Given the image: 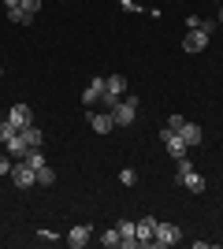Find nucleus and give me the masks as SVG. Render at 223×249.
<instances>
[{"instance_id": "obj_1", "label": "nucleus", "mask_w": 223, "mask_h": 249, "mask_svg": "<svg viewBox=\"0 0 223 249\" xmlns=\"http://www.w3.org/2000/svg\"><path fill=\"white\" fill-rule=\"evenodd\" d=\"M212 30H216V22H201L197 30H190L186 37H182V49H186V52H205V49H208Z\"/></svg>"}, {"instance_id": "obj_2", "label": "nucleus", "mask_w": 223, "mask_h": 249, "mask_svg": "<svg viewBox=\"0 0 223 249\" xmlns=\"http://www.w3.org/2000/svg\"><path fill=\"white\" fill-rule=\"evenodd\" d=\"M175 182H182V186L190 190V194H205V178L193 171V164L186 160V156L179 160V178H175Z\"/></svg>"}, {"instance_id": "obj_3", "label": "nucleus", "mask_w": 223, "mask_h": 249, "mask_svg": "<svg viewBox=\"0 0 223 249\" xmlns=\"http://www.w3.org/2000/svg\"><path fill=\"white\" fill-rule=\"evenodd\" d=\"M112 119H116V126H130L138 119V97H123V101L112 108Z\"/></svg>"}, {"instance_id": "obj_4", "label": "nucleus", "mask_w": 223, "mask_h": 249, "mask_svg": "<svg viewBox=\"0 0 223 249\" xmlns=\"http://www.w3.org/2000/svg\"><path fill=\"white\" fill-rule=\"evenodd\" d=\"M11 182L19 190H30V186H37V171H34L26 160H15V164H11Z\"/></svg>"}, {"instance_id": "obj_5", "label": "nucleus", "mask_w": 223, "mask_h": 249, "mask_svg": "<svg viewBox=\"0 0 223 249\" xmlns=\"http://www.w3.org/2000/svg\"><path fill=\"white\" fill-rule=\"evenodd\" d=\"M160 142L168 145V153L175 156V160H182V156L190 153V145L182 142V134H179V130H171V126H164V130H160Z\"/></svg>"}, {"instance_id": "obj_6", "label": "nucleus", "mask_w": 223, "mask_h": 249, "mask_svg": "<svg viewBox=\"0 0 223 249\" xmlns=\"http://www.w3.org/2000/svg\"><path fill=\"white\" fill-rule=\"evenodd\" d=\"M156 223H160V219H153V216H145V219H141V223H138V231H134V234H138V246H156Z\"/></svg>"}, {"instance_id": "obj_7", "label": "nucleus", "mask_w": 223, "mask_h": 249, "mask_svg": "<svg viewBox=\"0 0 223 249\" xmlns=\"http://www.w3.org/2000/svg\"><path fill=\"white\" fill-rule=\"evenodd\" d=\"M89 238H93V227H89V223H78V227H71L67 231V246L71 249H82V246H89Z\"/></svg>"}, {"instance_id": "obj_8", "label": "nucleus", "mask_w": 223, "mask_h": 249, "mask_svg": "<svg viewBox=\"0 0 223 249\" xmlns=\"http://www.w3.org/2000/svg\"><path fill=\"white\" fill-rule=\"evenodd\" d=\"M182 242V231L175 223H156V246H179Z\"/></svg>"}, {"instance_id": "obj_9", "label": "nucleus", "mask_w": 223, "mask_h": 249, "mask_svg": "<svg viewBox=\"0 0 223 249\" xmlns=\"http://www.w3.org/2000/svg\"><path fill=\"white\" fill-rule=\"evenodd\" d=\"M8 119H11V123H15V126H19V130H26V126L34 123V112H30V104H11Z\"/></svg>"}, {"instance_id": "obj_10", "label": "nucleus", "mask_w": 223, "mask_h": 249, "mask_svg": "<svg viewBox=\"0 0 223 249\" xmlns=\"http://www.w3.org/2000/svg\"><path fill=\"white\" fill-rule=\"evenodd\" d=\"M101 97H104V78L97 74V78H89V86L82 89V104H97Z\"/></svg>"}, {"instance_id": "obj_11", "label": "nucleus", "mask_w": 223, "mask_h": 249, "mask_svg": "<svg viewBox=\"0 0 223 249\" xmlns=\"http://www.w3.org/2000/svg\"><path fill=\"white\" fill-rule=\"evenodd\" d=\"M89 126H93L97 134H112L116 119H112V112H93V115H89Z\"/></svg>"}, {"instance_id": "obj_12", "label": "nucleus", "mask_w": 223, "mask_h": 249, "mask_svg": "<svg viewBox=\"0 0 223 249\" xmlns=\"http://www.w3.org/2000/svg\"><path fill=\"white\" fill-rule=\"evenodd\" d=\"M4 149H8V156H11V160H22V156L30 153V145L22 142V134H11L8 142H4Z\"/></svg>"}, {"instance_id": "obj_13", "label": "nucleus", "mask_w": 223, "mask_h": 249, "mask_svg": "<svg viewBox=\"0 0 223 249\" xmlns=\"http://www.w3.org/2000/svg\"><path fill=\"white\" fill-rule=\"evenodd\" d=\"M179 134H182V142H186V145H201V126L197 123H190V119H182V126H179Z\"/></svg>"}, {"instance_id": "obj_14", "label": "nucleus", "mask_w": 223, "mask_h": 249, "mask_svg": "<svg viewBox=\"0 0 223 249\" xmlns=\"http://www.w3.org/2000/svg\"><path fill=\"white\" fill-rule=\"evenodd\" d=\"M19 134H22V142H26V145H30V149H41V142H45V134H41V126H26V130H19Z\"/></svg>"}, {"instance_id": "obj_15", "label": "nucleus", "mask_w": 223, "mask_h": 249, "mask_svg": "<svg viewBox=\"0 0 223 249\" xmlns=\"http://www.w3.org/2000/svg\"><path fill=\"white\" fill-rule=\"evenodd\" d=\"M8 19L15 22V26H30L34 15H30V11H22V8H11V11H8Z\"/></svg>"}, {"instance_id": "obj_16", "label": "nucleus", "mask_w": 223, "mask_h": 249, "mask_svg": "<svg viewBox=\"0 0 223 249\" xmlns=\"http://www.w3.org/2000/svg\"><path fill=\"white\" fill-rule=\"evenodd\" d=\"M52 182H56V171L49 164H41L37 167V186H52Z\"/></svg>"}, {"instance_id": "obj_17", "label": "nucleus", "mask_w": 223, "mask_h": 249, "mask_svg": "<svg viewBox=\"0 0 223 249\" xmlns=\"http://www.w3.org/2000/svg\"><path fill=\"white\" fill-rule=\"evenodd\" d=\"M116 227H119V238H138V234H134V231H138V223H134V219H119Z\"/></svg>"}, {"instance_id": "obj_18", "label": "nucleus", "mask_w": 223, "mask_h": 249, "mask_svg": "<svg viewBox=\"0 0 223 249\" xmlns=\"http://www.w3.org/2000/svg\"><path fill=\"white\" fill-rule=\"evenodd\" d=\"M101 246H108V249H116V246H119V227H108L104 234H101Z\"/></svg>"}, {"instance_id": "obj_19", "label": "nucleus", "mask_w": 223, "mask_h": 249, "mask_svg": "<svg viewBox=\"0 0 223 249\" xmlns=\"http://www.w3.org/2000/svg\"><path fill=\"white\" fill-rule=\"evenodd\" d=\"M22 160H26V164H30V167H34V171H37V167H41V164H45V153H41V149H30V153L22 156Z\"/></svg>"}, {"instance_id": "obj_20", "label": "nucleus", "mask_w": 223, "mask_h": 249, "mask_svg": "<svg viewBox=\"0 0 223 249\" xmlns=\"http://www.w3.org/2000/svg\"><path fill=\"white\" fill-rule=\"evenodd\" d=\"M37 242H45V246H56V242H60V234H56V231H49V227H41V231H37Z\"/></svg>"}, {"instance_id": "obj_21", "label": "nucleus", "mask_w": 223, "mask_h": 249, "mask_svg": "<svg viewBox=\"0 0 223 249\" xmlns=\"http://www.w3.org/2000/svg\"><path fill=\"white\" fill-rule=\"evenodd\" d=\"M119 182H123V186H134V182H138V171H134V167H123V171H119Z\"/></svg>"}, {"instance_id": "obj_22", "label": "nucleus", "mask_w": 223, "mask_h": 249, "mask_svg": "<svg viewBox=\"0 0 223 249\" xmlns=\"http://www.w3.org/2000/svg\"><path fill=\"white\" fill-rule=\"evenodd\" d=\"M19 8H22V11H30V15H37V11H41V0H22Z\"/></svg>"}, {"instance_id": "obj_23", "label": "nucleus", "mask_w": 223, "mask_h": 249, "mask_svg": "<svg viewBox=\"0 0 223 249\" xmlns=\"http://www.w3.org/2000/svg\"><path fill=\"white\" fill-rule=\"evenodd\" d=\"M201 22H205L201 15H186V26H190V30H197V26H201Z\"/></svg>"}, {"instance_id": "obj_24", "label": "nucleus", "mask_w": 223, "mask_h": 249, "mask_svg": "<svg viewBox=\"0 0 223 249\" xmlns=\"http://www.w3.org/2000/svg\"><path fill=\"white\" fill-rule=\"evenodd\" d=\"M119 246H123V249H141L138 238H119Z\"/></svg>"}, {"instance_id": "obj_25", "label": "nucleus", "mask_w": 223, "mask_h": 249, "mask_svg": "<svg viewBox=\"0 0 223 249\" xmlns=\"http://www.w3.org/2000/svg\"><path fill=\"white\" fill-rule=\"evenodd\" d=\"M19 4H22V0H4V8H8V11H11V8H19Z\"/></svg>"}, {"instance_id": "obj_26", "label": "nucleus", "mask_w": 223, "mask_h": 249, "mask_svg": "<svg viewBox=\"0 0 223 249\" xmlns=\"http://www.w3.org/2000/svg\"><path fill=\"white\" fill-rule=\"evenodd\" d=\"M220 26H223V8H220Z\"/></svg>"}, {"instance_id": "obj_27", "label": "nucleus", "mask_w": 223, "mask_h": 249, "mask_svg": "<svg viewBox=\"0 0 223 249\" xmlns=\"http://www.w3.org/2000/svg\"><path fill=\"white\" fill-rule=\"evenodd\" d=\"M0 74H4V67H0Z\"/></svg>"}]
</instances>
